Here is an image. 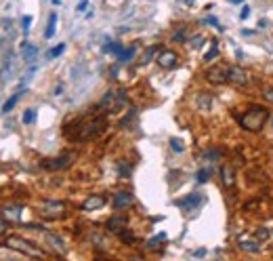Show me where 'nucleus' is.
<instances>
[{
  "label": "nucleus",
  "mask_w": 273,
  "mask_h": 261,
  "mask_svg": "<svg viewBox=\"0 0 273 261\" xmlns=\"http://www.w3.org/2000/svg\"><path fill=\"white\" fill-rule=\"evenodd\" d=\"M164 240H166V234H158V236H154V238H151L149 240V243H147V249L149 251H156L158 249V246H160V243H164Z\"/></svg>",
  "instance_id": "b1692460"
},
{
  "label": "nucleus",
  "mask_w": 273,
  "mask_h": 261,
  "mask_svg": "<svg viewBox=\"0 0 273 261\" xmlns=\"http://www.w3.org/2000/svg\"><path fill=\"white\" fill-rule=\"evenodd\" d=\"M2 244L6 246V249H13V251H17V253H23V255H28V257H36V259L47 257V251H42L40 246H36L34 243H30V240H25L21 236H6Z\"/></svg>",
  "instance_id": "20e7f679"
},
{
  "label": "nucleus",
  "mask_w": 273,
  "mask_h": 261,
  "mask_svg": "<svg viewBox=\"0 0 273 261\" xmlns=\"http://www.w3.org/2000/svg\"><path fill=\"white\" fill-rule=\"evenodd\" d=\"M206 80L212 85H225L229 82V66H212L206 72Z\"/></svg>",
  "instance_id": "0eeeda50"
},
{
  "label": "nucleus",
  "mask_w": 273,
  "mask_h": 261,
  "mask_svg": "<svg viewBox=\"0 0 273 261\" xmlns=\"http://www.w3.org/2000/svg\"><path fill=\"white\" fill-rule=\"evenodd\" d=\"M204 158H206V160H219V158H221V152H219V150H206V152H204Z\"/></svg>",
  "instance_id": "f704fd0d"
},
{
  "label": "nucleus",
  "mask_w": 273,
  "mask_h": 261,
  "mask_svg": "<svg viewBox=\"0 0 273 261\" xmlns=\"http://www.w3.org/2000/svg\"><path fill=\"white\" fill-rule=\"evenodd\" d=\"M271 126H273V118H271Z\"/></svg>",
  "instance_id": "c03bdc74"
},
{
  "label": "nucleus",
  "mask_w": 273,
  "mask_h": 261,
  "mask_svg": "<svg viewBox=\"0 0 273 261\" xmlns=\"http://www.w3.org/2000/svg\"><path fill=\"white\" fill-rule=\"evenodd\" d=\"M36 120V110L34 107H30V110L23 112V124H32Z\"/></svg>",
  "instance_id": "7c9ffc66"
},
{
  "label": "nucleus",
  "mask_w": 273,
  "mask_h": 261,
  "mask_svg": "<svg viewBox=\"0 0 273 261\" xmlns=\"http://www.w3.org/2000/svg\"><path fill=\"white\" fill-rule=\"evenodd\" d=\"M221 181H223V186L227 190L236 188V169H233L231 164H223V167H221Z\"/></svg>",
  "instance_id": "ddd939ff"
},
{
  "label": "nucleus",
  "mask_w": 273,
  "mask_h": 261,
  "mask_svg": "<svg viewBox=\"0 0 273 261\" xmlns=\"http://www.w3.org/2000/svg\"><path fill=\"white\" fill-rule=\"evenodd\" d=\"M185 38H187V25H181L173 34V42H185Z\"/></svg>",
  "instance_id": "a878e982"
},
{
  "label": "nucleus",
  "mask_w": 273,
  "mask_h": 261,
  "mask_svg": "<svg viewBox=\"0 0 273 261\" xmlns=\"http://www.w3.org/2000/svg\"><path fill=\"white\" fill-rule=\"evenodd\" d=\"M269 236H271L269 227H265V226L257 227V232H255V238L258 240V243H267V240H269Z\"/></svg>",
  "instance_id": "4be33fe9"
},
{
  "label": "nucleus",
  "mask_w": 273,
  "mask_h": 261,
  "mask_svg": "<svg viewBox=\"0 0 273 261\" xmlns=\"http://www.w3.org/2000/svg\"><path fill=\"white\" fill-rule=\"evenodd\" d=\"M84 9H86V0H82V2L78 4V9H76V11H78V13H82Z\"/></svg>",
  "instance_id": "a19ab883"
},
{
  "label": "nucleus",
  "mask_w": 273,
  "mask_h": 261,
  "mask_svg": "<svg viewBox=\"0 0 273 261\" xmlns=\"http://www.w3.org/2000/svg\"><path fill=\"white\" fill-rule=\"evenodd\" d=\"M204 23H210V25H214L217 30H223V25H219V21H217L214 17H206V19H204Z\"/></svg>",
  "instance_id": "58836bf2"
},
{
  "label": "nucleus",
  "mask_w": 273,
  "mask_h": 261,
  "mask_svg": "<svg viewBox=\"0 0 273 261\" xmlns=\"http://www.w3.org/2000/svg\"><path fill=\"white\" fill-rule=\"evenodd\" d=\"M198 105H200L202 112H208V110H210V105H212V97L208 93H202L200 99H198Z\"/></svg>",
  "instance_id": "412c9836"
},
{
  "label": "nucleus",
  "mask_w": 273,
  "mask_h": 261,
  "mask_svg": "<svg viewBox=\"0 0 273 261\" xmlns=\"http://www.w3.org/2000/svg\"><path fill=\"white\" fill-rule=\"evenodd\" d=\"M6 230H9V219L0 217V238L6 236Z\"/></svg>",
  "instance_id": "e433bc0d"
},
{
  "label": "nucleus",
  "mask_w": 273,
  "mask_h": 261,
  "mask_svg": "<svg viewBox=\"0 0 273 261\" xmlns=\"http://www.w3.org/2000/svg\"><path fill=\"white\" fill-rule=\"evenodd\" d=\"M21 51H23V61H25V63H34V61H36V57H38V49L34 47V44L23 42V44H21Z\"/></svg>",
  "instance_id": "a211bd4d"
},
{
  "label": "nucleus",
  "mask_w": 273,
  "mask_h": 261,
  "mask_svg": "<svg viewBox=\"0 0 273 261\" xmlns=\"http://www.w3.org/2000/svg\"><path fill=\"white\" fill-rule=\"evenodd\" d=\"M126 104H128V93H126L124 88H118V91L110 88V91L101 97L97 110L105 112V114H118V112H122V107Z\"/></svg>",
  "instance_id": "f03ea898"
},
{
  "label": "nucleus",
  "mask_w": 273,
  "mask_h": 261,
  "mask_svg": "<svg viewBox=\"0 0 273 261\" xmlns=\"http://www.w3.org/2000/svg\"><path fill=\"white\" fill-rule=\"evenodd\" d=\"M53 2H55V4H59V2H61V0H53Z\"/></svg>",
  "instance_id": "37998d69"
},
{
  "label": "nucleus",
  "mask_w": 273,
  "mask_h": 261,
  "mask_svg": "<svg viewBox=\"0 0 273 261\" xmlns=\"http://www.w3.org/2000/svg\"><path fill=\"white\" fill-rule=\"evenodd\" d=\"M238 244H240V249L246 251V253H261V243L255 238V240H250V238H240L238 240Z\"/></svg>",
  "instance_id": "f3484780"
},
{
  "label": "nucleus",
  "mask_w": 273,
  "mask_h": 261,
  "mask_svg": "<svg viewBox=\"0 0 273 261\" xmlns=\"http://www.w3.org/2000/svg\"><path fill=\"white\" fill-rule=\"evenodd\" d=\"M132 57H135V47H128V49L122 51V55L118 57V61H120V63H128Z\"/></svg>",
  "instance_id": "bb28decb"
},
{
  "label": "nucleus",
  "mask_w": 273,
  "mask_h": 261,
  "mask_svg": "<svg viewBox=\"0 0 273 261\" xmlns=\"http://www.w3.org/2000/svg\"><path fill=\"white\" fill-rule=\"evenodd\" d=\"M55 28H57V13H50L48 15V23H47V32H44V38L50 40L55 36Z\"/></svg>",
  "instance_id": "6ab92c4d"
},
{
  "label": "nucleus",
  "mask_w": 273,
  "mask_h": 261,
  "mask_svg": "<svg viewBox=\"0 0 273 261\" xmlns=\"http://www.w3.org/2000/svg\"><path fill=\"white\" fill-rule=\"evenodd\" d=\"M242 19H248L250 17V6H242V13H240Z\"/></svg>",
  "instance_id": "ea45409f"
},
{
  "label": "nucleus",
  "mask_w": 273,
  "mask_h": 261,
  "mask_svg": "<svg viewBox=\"0 0 273 261\" xmlns=\"http://www.w3.org/2000/svg\"><path fill=\"white\" fill-rule=\"evenodd\" d=\"M65 202L61 200H44L40 209H38V213H40L42 219H48V221H57V219H63L65 217Z\"/></svg>",
  "instance_id": "39448f33"
},
{
  "label": "nucleus",
  "mask_w": 273,
  "mask_h": 261,
  "mask_svg": "<svg viewBox=\"0 0 273 261\" xmlns=\"http://www.w3.org/2000/svg\"><path fill=\"white\" fill-rule=\"evenodd\" d=\"M269 120V110L263 105H250L244 114L238 116V124L248 133H258Z\"/></svg>",
  "instance_id": "f257e3e1"
},
{
  "label": "nucleus",
  "mask_w": 273,
  "mask_h": 261,
  "mask_svg": "<svg viewBox=\"0 0 273 261\" xmlns=\"http://www.w3.org/2000/svg\"><path fill=\"white\" fill-rule=\"evenodd\" d=\"M132 202H135V198H132L130 192H118V194H113L112 205H113L116 211H124V209L132 207Z\"/></svg>",
  "instance_id": "f8f14e48"
},
{
  "label": "nucleus",
  "mask_w": 273,
  "mask_h": 261,
  "mask_svg": "<svg viewBox=\"0 0 273 261\" xmlns=\"http://www.w3.org/2000/svg\"><path fill=\"white\" fill-rule=\"evenodd\" d=\"M202 44H204V36H193V38H189V47H192V49H200L202 47Z\"/></svg>",
  "instance_id": "2f4dec72"
},
{
  "label": "nucleus",
  "mask_w": 273,
  "mask_h": 261,
  "mask_svg": "<svg viewBox=\"0 0 273 261\" xmlns=\"http://www.w3.org/2000/svg\"><path fill=\"white\" fill-rule=\"evenodd\" d=\"M210 175H212L210 169H200L198 173H195V181H198V183H206L208 179H210Z\"/></svg>",
  "instance_id": "393cba45"
},
{
  "label": "nucleus",
  "mask_w": 273,
  "mask_h": 261,
  "mask_svg": "<svg viewBox=\"0 0 273 261\" xmlns=\"http://www.w3.org/2000/svg\"><path fill=\"white\" fill-rule=\"evenodd\" d=\"M47 236V243L50 244V249H53L57 255H65V251H67V246H65V243L59 238V236H55V234H50V232H47L44 234Z\"/></svg>",
  "instance_id": "4468645a"
},
{
  "label": "nucleus",
  "mask_w": 273,
  "mask_h": 261,
  "mask_svg": "<svg viewBox=\"0 0 273 261\" xmlns=\"http://www.w3.org/2000/svg\"><path fill=\"white\" fill-rule=\"evenodd\" d=\"M231 2H233V4H238V2H242V0H231Z\"/></svg>",
  "instance_id": "79ce46f5"
},
{
  "label": "nucleus",
  "mask_w": 273,
  "mask_h": 261,
  "mask_svg": "<svg viewBox=\"0 0 273 261\" xmlns=\"http://www.w3.org/2000/svg\"><path fill=\"white\" fill-rule=\"evenodd\" d=\"M160 47H149L147 51H145L143 53V57H141V63H149L151 59H154V57H158V53H160Z\"/></svg>",
  "instance_id": "5701e85b"
},
{
  "label": "nucleus",
  "mask_w": 273,
  "mask_h": 261,
  "mask_svg": "<svg viewBox=\"0 0 273 261\" xmlns=\"http://www.w3.org/2000/svg\"><path fill=\"white\" fill-rule=\"evenodd\" d=\"M118 236H120V240H122V243H128V244H135V243H137V238L132 236V234H130L128 230H126V227L118 232Z\"/></svg>",
  "instance_id": "cd10ccee"
},
{
  "label": "nucleus",
  "mask_w": 273,
  "mask_h": 261,
  "mask_svg": "<svg viewBox=\"0 0 273 261\" xmlns=\"http://www.w3.org/2000/svg\"><path fill=\"white\" fill-rule=\"evenodd\" d=\"M229 82L236 87H248L250 85V74L240 66H229Z\"/></svg>",
  "instance_id": "1a4fd4ad"
},
{
  "label": "nucleus",
  "mask_w": 273,
  "mask_h": 261,
  "mask_svg": "<svg viewBox=\"0 0 273 261\" xmlns=\"http://www.w3.org/2000/svg\"><path fill=\"white\" fill-rule=\"evenodd\" d=\"M63 51H65V44H57V47H53V49H50L48 51V53H47V57H48V59H55V57H59L61 53H63Z\"/></svg>",
  "instance_id": "c756f323"
},
{
  "label": "nucleus",
  "mask_w": 273,
  "mask_h": 261,
  "mask_svg": "<svg viewBox=\"0 0 273 261\" xmlns=\"http://www.w3.org/2000/svg\"><path fill=\"white\" fill-rule=\"evenodd\" d=\"M156 61H158V66H160L162 70H175L177 66H179V55H177L175 51H170V49H162L160 53H158Z\"/></svg>",
  "instance_id": "6e6552de"
},
{
  "label": "nucleus",
  "mask_w": 273,
  "mask_h": 261,
  "mask_svg": "<svg viewBox=\"0 0 273 261\" xmlns=\"http://www.w3.org/2000/svg\"><path fill=\"white\" fill-rule=\"evenodd\" d=\"M105 202H107L105 196H101V194H93V196H88V198H86L84 202H82V211H84V213L99 211V209H103V207H105Z\"/></svg>",
  "instance_id": "9b49d317"
},
{
  "label": "nucleus",
  "mask_w": 273,
  "mask_h": 261,
  "mask_svg": "<svg viewBox=\"0 0 273 261\" xmlns=\"http://www.w3.org/2000/svg\"><path fill=\"white\" fill-rule=\"evenodd\" d=\"M21 211H23V209L19 205H6V207L0 209L2 217L9 219V221H19V219H21Z\"/></svg>",
  "instance_id": "2eb2a0df"
},
{
  "label": "nucleus",
  "mask_w": 273,
  "mask_h": 261,
  "mask_svg": "<svg viewBox=\"0 0 273 261\" xmlns=\"http://www.w3.org/2000/svg\"><path fill=\"white\" fill-rule=\"evenodd\" d=\"M105 124L107 120L105 116H93L88 120H82V122H78V126H76V135L74 139H78V141H86V139H95L97 135H101V133L105 131Z\"/></svg>",
  "instance_id": "7ed1b4c3"
},
{
  "label": "nucleus",
  "mask_w": 273,
  "mask_h": 261,
  "mask_svg": "<svg viewBox=\"0 0 273 261\" xmlns=\"http://www.w3.org/2000/svg\"><path fill=\"white\" fill-rule=\"evenodd\" d=\"M74 158H76L74 152H65V154H61V156H57V158H48V160H42L40 167L47 169V171H61V169L69 167Z\"/></svg>",
  "instance_id": "423d86ee"
},
{
  "label": "nucleus",
  "mask_w": 273,
  "mask_h": 261,
  "mask_svg": "<svg viewBox=\"0 0 273 261\" xmlns=\"http://www.w3.org/2000/svg\"><path fill=\"white\" fill-rule=\"evenodd\" d=\"M21 95H23V93L19 91V93H15V95H13V97H9V99H6V104L2 105V114H9V112L13 110V107L17 105V101L21 99Z\"/></svg>",
  "instance_id": "aec40b11"
},
{
  "label": "nucleus",
  "mask_w": 273,
  "mask_h": 261,
  "mask_svg": "<svg viewBox=\"0 0 273 261\" xmlns=\"http://www.w3.org/2000/svg\"><path fill=\"white\" fill-rule=\"evenodd\" d=\"M217 55H219V42L212 40V47H210V51H208V53L204 55V61H212Z\"/></svg>",
  "instance_id": "c85d7f7f"
},
{
  "label": "nucleus",
  "mask_w": 273,
  "mask_h": 261,
  "mask_svg": "<svg viewBox=\"0 0 273 261\" xmlns=\"http://www.w3.org/2000/svg\"><path fill=\"white\" fill-rule=\"evenodd\" d=\"M202 202H204V196H202L200 192H192L189 196H185V198L177 200V207L183 209V211H193V209L200 207Z\"/></svg>",
  "instance_id": "9d476101"
},
{
  "label": "nucleus",
  "mask_w": 273,
  "mask_h": 261,
  "mask_svg": "<svg viewBox=\"0 0 273 261\" xmlns=\"http://www.w3.org/2000/svg\"><path fill=\"white\" fill-rule=\"evenodd\" d=\"M118 173H120V177H128L130 175V164L118 162Z\"/></svg>",
  "instance_id": "72a5a7b5"
},
{
  "label": "nucleus",
  "mask_w": 273,
  "mask_h": 261,
  "mask_svg": "<svg viewBox=\"0 0 273 261\" xmlns=\"http://www.w3.org/2000/svg\"><path fill=\"white\" fill-rule=\"evenodd\" d=\"M263 97L267 99L269 104H273V87H271V88H265V91H263Z\"/></svg>",
  "instance_id": "4c0bfd02"
},
{
  "label": "nucleus",
  "mask_w": 273,
  "mask_h": 261,
  "mask_svg": "<svg viewBox=\"0 0 273 261\" xmlns=\"http://www.w3.org/2000/svg\"><path fill=\"white\" fill-rule=\"evenodd\" d=\"M21 28H23V34H28V32H30V28H32V17L30 15H25L21 19Z\"/></svg>",
  "instance_id": "c9c22d12"
},
{
  "label": "nucleus",
  "mask_w": 273,
  "mask_h": 261,
  "mask_svg": "<svg viewBox=\"0 0 273 261\" xmlns=\"http://www.w3.org/2000/svg\"><path fill=\"white\" fill-rule=\"evenodd\" d=\"M170 148H173L175 152H179V154H181V152H183V150H185V145H183V141H181V139H177V137H173V139H170Z\"/></svg>",
  "instance_id": "473e14b6"
},
{
  "label": "nucleus",
  "mask_w": 273,
  "mask_h": 261,
  "mask_svg": "<svg viewBox=\"0 0 273 261\" xmlns=\"http://www.w3.org/2000/svg\"><path fill=\"white\" fill-rule=\"evenodd\" d=\"M128 226V219H126V215H113V217L107 221V230H112V232H120V230H124V227Z\"/></svg>",
  "instance_id": "dca6fc26"
}]
</instances>
